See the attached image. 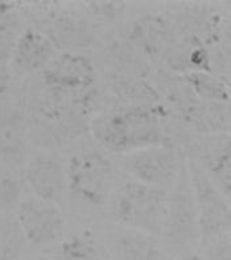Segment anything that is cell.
Instances as JSON below:
<instances>
[{"label":"cell","instance_id":"obj_12","mask_svg":"<svg viewBox=\"0 0 231 260\" xmlns=\"http://www.w3.org/2000/svg\"><path fill=\"white\" fill-rule=\"evenodd\" d=\"M109 252L113 260H166L160 240L125 228L111 236Z\"/></svg>","mask_w":231,"mask_h":260},{"label":"cell","instance_id":"obj_4","mask_svg":"<svg viewBox=\"0 0 231 260\" xmlns=\"http://www.w3.org/2000/svg\"><path fill=\"white\" fill-rule=\"evenodd\" d=\"M160 243L165 251L185 255L199 245L198 211L195 206L186 166L173 188L168 191L166 215Z\"/></svg>","mask_w":231,"mask_h":260},{"label":"cell","instance_id":"obj_20","mask_svg":"<svg viewBox=\"0 0 231 260\" xmlns=\"http://www.w3.org/2000/svg\"><path fill=\"white\" fill-rule=\"evenodd\" d=\"M16 4L10 3V2H0V19H3L7 15L12 14L15 10Z\"/></svg>","mask_w":231,"mask_h":260},{"label":"cell","instance_id":"obj_5","mask_svg":"<svg viewBox=\"0 0 231 260\" xmlns=\"http://www.w3.org/2000/svg\"><path fill=\"white\" fill-rule=\"evenodd\" d=\"M185 168V160L172 144L147 146L125 154V170L131 180L170 191Z\"/></svg>","mask_w":231,"mask_h":260},{"label":"cell","instance_id":"obj_7","mask_svg":"<svg viewBox=\"0 0 231 260\" xmlns=\"http://www.w3.org/2000/svg\"><path fill=\"white\" fill-rule=\"evenodd\" d=\"M14 215L28 244L46 245L64 236V214L54 203L27 195L20 201Z\"/></svg>","mask_w":231,"mask_h":260},{"label":"cell","instance_id":"obj_3","mask_svg":"<svg viewBox=\"0 0 231 260\" xmlns=\"http://www.w3.org/2000/svg\"><path fill=\"white\" fill-rule=\"evenodd\" d=\"M66 190L87 205H104L113 194L115 170L103 152L84 149L72 154L65 164Z\"/></svg>","mask_w":231,"mask_h":260},{"label":"cell","instance_id":"obj_9","mask_svg":"<svg viewBox=\"0 0 231 260\" xmlns=\"http://www.w3.org/2000/svg\"><path fill=\"white\" fill-rule=\"evenodd\" d=\"M95 67L91 58L80 53L66 52L53 58L44 69L46 84L64 91H80L95 81Z\"/></svg>","mask_w":231,"mask_h":260},{"label":"cell","instance_id":"obj_11","mask_svg":"<svg viewBox=\"0 0 231 260\" xmlns=\"http://www.w3.org/2000/svg\"><path fill=\"white\" fill-rule=\"evenodd\" d=\"M56 57V48L46 34L36 30L20 32L15 42L10 62L20 75L44 71Z\"/></svg>","mask_w":231,"mask_h":260},{"label":"cell","instance_id":"obj_10","mask_svg":"<svg viewBox=\"0 0 231 260\" xmlns=\"http://www.w3.org/2000/svg\"><path fill=\"white\" fill-rule=\"evenodd\" d=\"M28 156L26 119L19 110L0 107V162L15 171L23 168Z\"/></svg>","mask_w":231,"mask_h":260},{"label":"cell","instance_id":"obj_19","mask_svg":"<svg viewBox=\"0 0 231 260\" xmlns=\"http://www.w3.org/2000/svg\"><path fill=\"white\" fill-rule=\"evenodd\" d=\"M8 80H10V77L7 73V65L0 64V95H3L7 91Z\"/></svg>","mask_w":231,"mask_h":260},{"label":"cell","instance_id":"obj_1","mask_svg":"<svg viewBox=\"0 0 231 260\" xmlns=\"http://www.w3.org/2000/svg\"><path fill=\"white\" fill-rule=\"evenodd\" d=\"M93 137L104 149L127 154L147 146L168 145L157 111L146 106L105 114L91 126Z\"/></svg>","mask_w":231,"mask_h":260},{"label":"cell","instance_id":"obj_16","mask_svg":"<svg viewBox=\"0 0 231 260\" xmlns=\"http://www.w3.org/2000/svg\"><path fill=\"white\" fill-rule=\"evenodd\" d=\"M188 84L194 93L203 101L212 103H224L228 102V87L222 80H219L210 73L196 71L186 77Z\"/></svg>","mask_w":231,"mask_h":260},{"label":"cell","instance_id":"obj_22","mask_svg":"<svg viewBox=\"0 0 231 260\" xmlns=\"http://www.w3.org/2000/svg\"><path fill=\"white\" fill-rule=\"evenodd\" d=\"M30 260H54L52 257H48V256H35V257H32Z\"/></svg>","mask_w":231,"mask_h":260},{"label":"cell","instance_id":"obj_13","mask_svg":"<svg viewBox=\"0 0 231 260\" xmlns=\"http://www.w3.org/2000/svg\"><path fill=\"white\" fill-rule=\"evenodd\" d=\"M196 164L202 168L212 184L226 198L230 199L231 156L228 136L220 134L218 141L212 142L204 149L202 154V162Z\"/></svg>","mask_w":231,"mask_h":260},{"label":"cell","instance_id":"obj_2","mask_svg":"<svg viewBox=\"0 0 231 260\" xmlns=\"http://www.w3.org/2000/svg\"><path fill=\"white\" fill-rule=\"evenodd\" d=\"M112 217L125 229L160 239L166 215L168 191L127 180L113 191Z\"/></svg>","mask_w":231,"mask_h":260},{"label":"cell","instance_id":"obj_6","mask_svg":"<svg viewBox=\"0 0 231 260\" xmlns=\"http://www.w3.org/2000/svg\"><path fill=\"white\" fill-rule=\"evenodd\" d=\"M195 206L198 211L200 241L230 235V199L226 198L212 184L200 167L194 161H185Z\"/></svg>","mask_w":231,"mask_h":260},{"label":"cell","instance_id":"obj_14","mask_svg":"<svg viewBox=\"0 0 231 260\" xmlns=\"http://www.w3.org/2000/svg\"><path fill=\"white\" fill-rule=\"evenodd\" d=\"M27 244L15 215L0 213V260H20Z\"/></svg>","mask_w":231,"mask_h":260},{"label":"cell","instance_id":"obj_21","mask_svg":"<svg viewBox=\"0 0 231 260\" xmlns=\"http://www.w3.org/2000/svg\"><path fill=\"white\" fill-rule=\"evenodd\" d=\"M172 260H207L203 255L199 253H185V255H180Z\"/></svg>","mask_w":231,"mask_h":260},{"label":"cell","instance_id":"obj_8","mask_svg":"<svg viewBox=\"0 0 231 260\" xmlns=\"http://www.w3.org/2000/svg\"><path fill=\"white\" fill-rule=\"evenodd\" d=\"M23 170L26 184L34 197L54 205L62 201L66 192V171L57 156L48 152L31 154Z\"/></svg>","mask_w":231,"mask_h":260},{"label":"cell","instance_id":"obj_15","mask_svg":"<svg viewBox=\"0 0 231 260\" xmlns=\"http://www.w3.org/2000/svg\"><path fill=\"white\" fill-rule=\"evenodd\" d=\"M60 260H101L99 244L91 235L76 233L60 244Z\"/></svg>","mask_w":231,"mask_h":260},{"label":"cell","instance_id":"obj_18","mask_svg":"<svg viewBox=\"0 0 231 260\" xmlns=\"http://www.w3.org/2000/svg\"><path fill=\"white\" fill-rule=\"evenodd\" d=\"M206 247L207 260H231L230 235L220 236L216 239L207 240L200 243Z\"/></svg>","mask_w":231,"mask_h":260},{"label":"cell","instance_id":"obj_17","mask_svg":"<svg viewBox=\"0 0 231 260\" xmlns=\"http://www.w3.org/2000/svg\"><path fill=\"white\" fill-rule=\"evenodd\" d=\"M23 199V183L11 174L0 175V213L14 214Z\"/></svg>","mask_w":231,"mask_h":260}]
</instances>
